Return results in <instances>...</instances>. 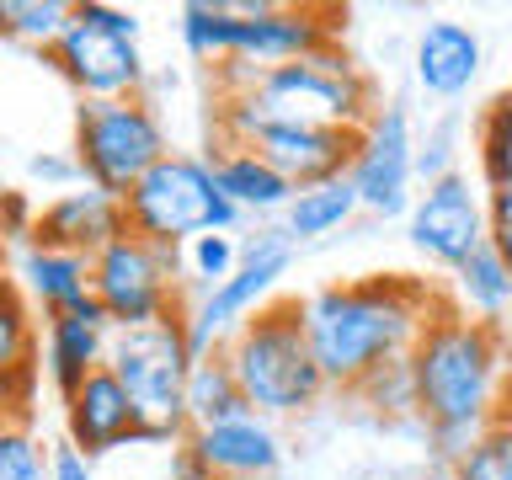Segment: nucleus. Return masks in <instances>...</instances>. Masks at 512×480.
<instances>
[{
  "mask_svg": "<svg viewBox=\"0 0 512 480\" xmlns=\"http://www.w3.org/2000/svg\"><path fill=\"white\" fill-rule=\"evenodd\" d=\"M246 480H272V475H246Z\"/></svg>",
  "mask_w": 512,
  "mask_h": 480,
  "instance_id": "obj_38",
  "label": "nucleus"
},
{
  "mask_svg": "<svg viewBox=\"0 0 512 480\" xmlns=\"http://www.w3.org/2000/svg\"><path fill=\"white\" fill-rule=\"evenodd\" d=\"M0 480H54V448L32 422H0Z\"/></svg>",
  "mask_w": 512,
  "mask_h": 480,
  "instance_id": "obj_28",
  "label": "nucleus"
},
{
  "mask_svg": "<svg viewBox=\"0 0 512 480\" xmlns=\"http://www.w3.org/2000/svg\"><path fill=\"white\" fill-rule=\"evenodd\" d=\"M64 432H70V448L80 459H102L112 448L139 443V411L123 384L107 368H96L86 384L64 395Z\"/></svg>",
  "mask_w": 512,
  "mask_h": 480,
  "instance_id": "obj_18",
  "label": "nucleus"
},
{
  "mask_svg": "<svg viewBox=\"0 0 512 480\" xmlns=\"http://www.w3.org/2000/svg\"><path fill=\"white\" fill-rule=\"evenodd\" d=\"M182 43L192 59H208L219 75V91H246L262 70L294 64L304 54L336 43V11H315V6H208L192 0L182 6Z\"/></svg>",
  "mask_w": 512,
  "mask_h": 480,
  "instance_id": "obj_3",
  "label": "nucleus"
},
{
  "mask_svg": "<svg viewBox=\"0 0 512 480\" xmlns=\"http://www.w3.org/2000/svg\"><path fill=\"white\" fill-rule=\"evenodd\" d=\"M64 22H70V6H64V0H0V32L16 43L54 48Z\"/></svg>",
  "mask_w": 512,
  "mask_h": 480,
  "instance_id": "obj_27",
  "label": "nucleus"
},
{
  "mask_svg": "<svg viewBox=\"0 0 512 480\" xmlns=\"http://www.w3.org/2000/svg\"><path fill=\"white\" fill-rule=\"evenodd\" d=\"M246 395H240V384L230 374V363L214 352H203L198 363H192L187 374V427H214V422H235V416H246Z\"/></svg>",
  "mask_w": 512,
  "mask_h": 480,
  "instance_id": "obj_23",
  "label": "nucleus"
},
{
  "mask_svg": "<svg viewBox=\"0 0 512 480\" xmlns=\"http://www.w3.org/2000/svg\"><path fill=\"white\" fill-rule=\"evenodd\" d=\"M107 347H112V320L96 299L38 320V368L59 390V400L75 384H86L96 368H107Z\"/></svg>",
  "mask_w": 512,
  "mask_h": 480,
  "instance_id": "obj_15",
  "label": "nucleus"
},
{
  "mask_svg": "<svg viewBox=\"0 0 512 480\" xmlns=\"http://www.w3.org/2000/svg\"><path fill=\"white\" fill-rule=\"evenodd\" d=\"M406 235L432 267L459 272L470 262L486 246V198L470 182V171H448L438 182H427V192L411 203Z\"/></svg>",
  "mask_w": 512,
  "mask_h": 480,
  "instance_id": "obj_12",
  "label": "nucleus"
},
{
  "mask_svg": "<svg viewBox=\"0 0 512 480\" xmlns=\"http://www.w3.org/2000/svg\"><path fill=\"white\" fill-rule=\"evenodd\" d=\"M54 480H96V475H91V459H80L70 443L54 448Z\"/></svg>",
  "mask_w": 512,
  "mask_h": 480,
  "instance_id": "obj_36",
  "label": "nucleus"
},
{
  "mask_svg": "<svg viewBox=\"0 0 512 480\" xmlns=\"http://www.w3.org/2000/svg\"><path fill=\"white\" fill-rule=\"evenodd\" d=\"M496 102H502V107H507V112H512V91H502V96H496Z\"/></svg>",
  "mask_w": 512,
  "mask_h": 480,
  "instance_id": "obj_37",
  "label": "nucleus"
},
{
  "mask_svg": "<svg viewBox=\"0 0 512 480\" xmlns=\"http://www.w3.org/2000/svg\"><path fill=\"white\" fill-rule=\"evenodd\" d=\"M358 134L363 128H336V123H288L272 118L262 134L251 139V150L272 160L294 187H315V182H336L352 171L358 155Z\"/></svg>",
  "mask_w": 512,
  "mask_h": 480,
  "instance_id": "obj_14",
  "label": "nucleus"
},
{
  "mask_svg": "<svg viewBox=\"0 0 512 480\" xmlns=\"http://www.w3.org/2000/svg\"><path fill=\"white\" fill-rule=\"evenodd\" d=\"M480 75V38L464 22H427L416 38V86L454 102Z\"/></svg>",
  "mask_w": 512,
  "mask_h": 480,
  "instance_id": "obj_20",
  "label": "nucleus"
},
{
  "mask_svg": "<svg viewBox=\"0 0 512 480\" xmlns=\"http://www.w3.org/2000/svg\"><path fill=\"white\" fill-rule=\"evenodd\" d=\"M176 262H182V272L208 294V288L224 283L240 267V240L235 235H198V240H187V246L176 251Z\"/></svg>",
  "mask_w": 512,
  "mask_h": 480,
  "instance_id": "obj_29",
  "label": "nucleus"
},
{
  "mask_svg": "<svg viewBox=\"0 0 512 480\" xmlns=\"http://www.w3.org/2000/svg\"><path fill=\"white\" fill-rule=\"evenodd\" d=\"M411 171H416V139H411V118L406 107H374V118L358 134V155H352L347 182L358 192V208L379 219L411 214Z\"/></svg>",
  "mask_w": 512,
  "mask_h": 480,
  "instance_id": "obj_13",
  "label": "nucleus"
},
{
  "mask_svg": "<svg viewBox=\"0 0 512 480\" xmlns=\"http://www.w3.org/2000/svg\"><path fill=\"white\" fill-rule=\"evenodd\" d=\"M208 166H214L219 192L240 208V214H283L299 192L272 160L256 155L251 144H219V150L208 155Z\"/></svg>",
  "mask_w": 512,
  "mask_h": 480,
  "instance_id": "obj_21",
  "label": "nucleus"
},
{
  "mask_svg": "<svg viewBox=\"0 0 512 480\" xmlns=\"http://www.w3.org/2000/svg\"><path fill=\"white\" fill-rule=\"evenodd\" d=\"M251 102L262 107V118H288V123H336V128H363L374 118V86L358 75L342 48H320L294 64L262 70L251 80Z\"/></svg>",
  "mask_w": 512,
  "mask_h": 480,
  "instance_id": "obj_8",
  "label": "nucleus"
},
{
  "mask_svg": "<svg viewBox=\"0 0 512 480\" xmlns=\"http://www.w3.org/2000/svg\"><path fill=\"white\" fill-rule=\"evenodd\" d=\"M288 267H294V240L288 230L278 235H256L251 246H240V267L230 272L224 283H214L208 294L187 310V336H192V352H214L230 331H240L256 310H267L272 304V288L288 278Z\"/></svg>",
  "mask_w": 512,
  "mask_h": 480,
  "instance_id": "obj_11",
  "label": "nucleus"
},
{
  "mask_svg": "<svg viewBox=\"0 0 512 480\" xmlns=\"http://www.w3.org/2000/svg\"><path fill=\"white\" fill-rule=\"evenodd\" d=\"M123 219L128 235L150 240L160 251H182L198 235H235L240 208L219 192L214 166L203 155L171 150L155 171H144L123 192Z\"/></svg>",
  "mask_w": 512,
  "mask_h": 480,
  "instance_id": "obj_6",
  "label": "nucleus"
},
{
  "mask_svg": "<svg viewBox=\"0 0 512 480\" xmlns=\"http://www.w3.org/2000/svg\"><path fill=\"white\" fill-rule=\"evenodd\" d=\"M454 480H512V395H502L491 427L454 459Z\"/></svg>",
  "mask_w": 512,
  "mask_h": 480,
  "instance_id": "obj_26",
  "label": "nucleus"
},
{
  "mask_svg": "<svg viewBox=\"0 0 512 480\" xmlns=\"http://www.w3.org/2000/svg\"><path fill=\"white\" fill-rule=\"evenodd\" d=\"M91 299L107 310L112 331L182 315V262L176 251H160L139 235H118L91 256Z\"/></svg>",
  "mask_w": 512,
  "mask_h": 480,
  "instance_id": "obj_10",
  "label": "nucleus"
},
{
  "mask_svg": "<svg viewBox=\"0 0 512 480\" xmlns=\"http://www.w3.org/2000/svg\"><path fill=\"white\" fill-rule=\"evenodd\" d=\"M406 363L416 416L459 459L502 406V342H496V331L464 310H438L411 342Z\"/></svg>",
  "mask_w": 512,
  "mask_h": 480,
  "instance_id": "obj_2",
  "label": "nucleus"
},
{
  "mask_svg": "<svg viewBox=\"0 0 512 480\" xmlns=\"http://www.w3.org/2000/svg\"><path fill=\"white\" fill-rule=\"evenodd\" d=\"M454 283H459V299H464V315H475V320H491L512 304V272L502 267V256H496L491 246H480L470 262H464L454 272Z\"/></svg>",
  "mask_w": 512,
  "mask_h": 480,
  "instance_id": "obj_25",
  "label": "nucleus"
},
{
  "mask_svg": "<svg viewBox=\"0 0 512 480\" xmlns=\"http://www.w3.org/2000/svg\"><path fill=\"white\" fill-rule=\"evenodd\" d=\"M416 166L427 171V182H438V176L459 171V166H454V123H443L438 134H427V150L416 155Z\"/></svg>",
  "mask_w": 512,
  "mask_h": 480,
  "instance_id": "obj_34",
  "label": "nucleus"
},
{
  "mask_svg": "<svg viewBox=\"0 0 512 480\" xmlns=\"http://www.w3.org/2000/svg\"><path fill=\"white\" fill-rule=\"evenodd\" d=\"M358 214V192H352L347 176H336V182H315V187H299L294 203L283 208L288 219V240H320V235H336L342 224Z\"/></svg>",
  "mask_w": 512,
  "mask_h": 480,
  "instance_id": "obj_24",
  "label": "nucleus"
},
{
  "mask_svg": "<svg viewBox=\"0 0 512 480\" xmlns=\"http://www.w3.org/2000/svg\"><path fill=\"white\" fill-rule=\"evenodd\" d=\"M54 70L80 91V102H112V96H144V54L139 16L107 0H75L70 22L48 48Z\"/></svg>",
  "mask_w": 512,
  "mask_h": 480,
  "instance_id": "obj_7",
  "label": "nucleus"
},
{
  "mask_svg": "<svg viewBox=\"0 0 512 480\" xmlns=\"http://www.w3.org/2000/svg\"><path fill=\"white\" fill-rule=\"evenodd\" d=\"M171 155L166 123L144 96H112V102L75 107V166L91 187L123 198L144 171Z\"/></svg>",
  "mask_w": 512,
  "mask_h": 480,
  "instance_id": "obj_9",
  "label": "nucleus"
},
{
  "mask_svg": "<svg viewBox=\"0 0 512 480\" xmlns=\"http://www.w3.org/2000/svg\"><path fill=\"white\" fill-rule=\"evenodd\" d=\"M38 310L0 272V422H27V400L38 384Z\"/></svg>",
  "mask_w": 512,
  "mask_h": 480,
  "instance_id": "obj_19",
  "label": "nucleus"
},
{
  "mask_svg": "<svg viewBox=\"0 0 512 480\" xmlns=\"http://www.w3.org/2000/svg\"><path fill=\"white\" fill-rule=\"evenodd\" d=\"M16 288L27 294L32 310L59 315L91 299V256L54 251V246H27L16 262Z\"/></svg>",
  "mask_w": 512,
  "mask_h": 480,
  "instance_id": "obj_22",
  "label": "nucleus"
},
{
  "mask_svg": "<svg viewBox=\"0 0 512 480\" xmlns=\"http://www.w3.org/2000/svg\"><path fill=\"white\" fill-rule=\"evenodd\" d=\"M352 395H363L374 411H390V416H400V411H416V390H411V363L406 358H395V363H384V368H374L358 390Z\"/></svg>",
  "mask_w": 512,
  "mask_h": 480,
  "instance_id": "obj_31",
  "label": "nucleus"
},
{
  "mask_svg": "<svg viewBox=\"0 0 512 480\" xmlns=\"http://www.w3.org/2000/svg\"><path fill=\"white\" fill-rule=\"evenodd\" d=\"M32 176L38 182H48V187H59V192H70V187H80L86 176H80V166H75V155L64 160V155H38L32 160Z\"/></svg>",
  "mask_w": 512,
  "mask_h": 480,
  "instance_id": "obj_35",
  "label": "nucleus"
},
{
  "mask_svg": "<svg viewBox=\"0 0 512 480\" xmlns=\"http://www.w3.org/2000/svg\"><path fill=\"white\" fill-rule=\"evenodd\" d=\"M118 235H128L123 219V198L80 182L70 192H54L38 208V224H32L27 246H54V251H75V256H96L102 246H112Z\"/></svg>",
  "mask_w": 512,
  "mask_h": 480,
  "instance_id": "obj_16",
  "label": "nucleus"
},
{
  "mask_svg": "<svg viewBox=\"0 0 512 480\" xmlns=\"http://www.w3.org/2000/svg\"><path fill=\"white\" fill-rule=\"evenodd\" d=\"M219 358L230 363V374L246 395L256 416H299L326 395V379L315 368L310 336H304V310L299 299H272L267 310H256L240 331L219 342Z\"/></svg>",
  "mask_w": 512,
  "mask_h": 480,
  "instance_id": "obj_4",
  "label": "nucleus"
},
{
  "mask_svg": "<svg viewBox=\"0 0 512 480\" xmlns=\"http://www.w3.org/2000/svg\"><path fill=\"white\" fill-rule=\"evenodd\" d=\"M480 176L491 192L512 187V112L502 102H491L480 118Z\"/></svg>",
  "mask_w": 512,
  "mask_h": 480,
  "instance_id": "obj_30",
  "label": "nucleus"
},
{
  "mask_svg": "<svg viewBox=\"0 0 512 480\" xmlns=\"http://www.w3.org/2000/svg\"><path fill=\"white\" fill-rule=\"evenodd\" d=\"M486 246L502 256V267L512 272V187L486 198Z\"/></svg>",
  "mask_w": 512,
  "mask_h": 480,
  "instance_id": "obj_32",
  "label": "nucleus"
},
{
  "mask_svg": "<svg viewBox=\"0 0 512 480\" xmlns=\"http://www.w3.org/2000/svg\"><path fill=\"white\" fill-rule=\"evenodd\" d=\"M299 310L326 390H358L374 368L406 358L443 304L416 278H358L315 288Z\"/></svg>",
  "mask_w": 512,
  "mask_h": 480,
  "instance_id": "obj_1",
  "label": "nucleus"
},
{
  "mask_svg": "<svg viewBox=\"0 0 512 480\" xmlns=\"http://www.w3.org/2000/svg\"><path fill=\"white\" fill-rule=\"evenodd\" d=\"M38 208L27 203V192H0V240H32Z\"/></svg>",
  "mask_w": 512,
  "mask_h": 480,
  "instance_id": "obj_33",
  "label": "nucleus"
},
{
  "mask_svg": "<svg viewBox=\"0 0 512 480\" xmlns=\"http://www.w3.org/2000/svg\"><path fill=\"white\" fill-rule=\"evenodd\" d=\"M198 363L187 336V310L150 320V326L112 331L107 374L128 390L139 411V443H182L187 438V374Z\"/></svg>",
  "mask_w": 512,
  "mask_h": 480,
  "instance_id": "obj_5",
  "label": "nucleus"
},
{
  "mask_svg": "<svg viewBox=\"0 0 512 480\" xmlns=\"http://www.w3.org/2000/svg\"><path fill=\"white\" fill-rule=\"evenodd\" d=\"M182 448L198 459V470L208 480H246V475H278L283 464V443L272 432L267 416H235V422H214V427H187Z\"/></svg>",
  "mask_w": 512,
  "mask_h": 480,
  "instance_id": "obj_17",
  "label": "nucleus"
}]
</instances>
